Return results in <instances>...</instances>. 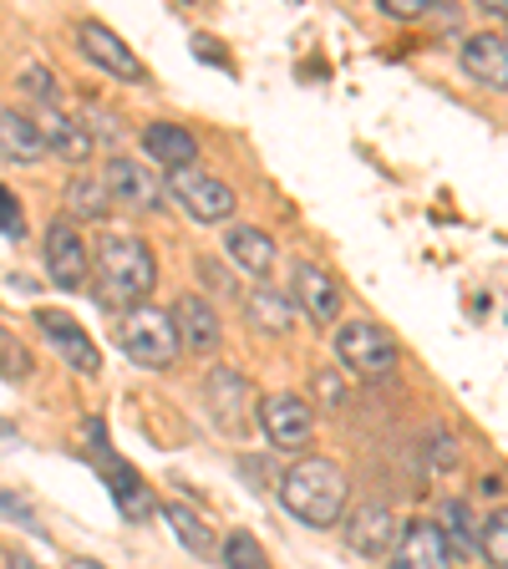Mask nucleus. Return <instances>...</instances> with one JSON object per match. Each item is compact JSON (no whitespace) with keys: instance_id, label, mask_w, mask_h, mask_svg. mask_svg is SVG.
I'll return each mask as SVG.
<instances>
[{"instance_id":"nucleus-8","label":"nucleus","mask_w":508,"mask_h":569,"mask_svg":"<svg viewBox=\"0 0 508 569\" xmlns=\"http://www.w3.org/2000/svg\"><path fill=\"white\" fill-rule=\"evenodd\" d=\"M36 326H41V336L61 351V361H67L71 371H82V377L102 371V351H97V341L82 331L77 316H67V310H36Z\"/></svg>"},{"instance_id":"nucleus-11","label":"nucleus","mask_w":508,"mask_h":569,"mask_svg":"<svg viewBox=\"0 0 508 569\" xmlns=\"http://www.w3.org/2000/svg\"><path fill=\"white\" fill-rule=\"evenodd\" d=\"M97 473L107 478V488H112V503L122 509V519H132V523H142V519H153L158 513V498H153V488L138 478V468L132 462H118L112 452H97Z\"/></svg>"},{"instance_id":"nucleus-33","label":"nucleus","mask_w":508,"mask_h":569,"mask_svg":"<svg viewBox=\"0 0 508 569\" xmlns=\"http://www.w3.org/2000/svg\"><path fill=\"white\" fill-rule=\"evenodd\" d=\"M71 569H102L97 559H71Z\"/></svg>"},{"instance_id":"nucleus-5","label":"nucleus","mask_w":508,"mask_h":569,"mask_svg":"<svg viewBox=\"0 0 508 569\" xmlns=\"http://www.w3.org/2000/svg\"><path fill=\"white\" fill-rule=\"evenodd\" d=\"M168 189H173V199L183 203L189 219H199V224H225L229 213H235V189L219 183L213 173H203V168H178V173H168Z\"/></svg>"},{"instance_id":"nucleus-13","label":"nucleus","mask_w":508,"mask_h":569,"mask_svg":"<svg viewBox=\"0 0 508 569\" xmlns=\"http://www.w3.org/2000/svg\"><path fill=\"white\" fill-rule=\"evenodd\" d=\"M290 300H296L316 326H331V320L341 316V290H336V280L320 270V264H296V290H290Z\"/></svg>"},{"instance_id":"nucleus-3","label":"nucleus","mask_w":508,"mask_h":569,"mask_svg":"<svg viewBox=\"0 0 508 569\" xmlns=\"http://www.w3.org/2000/svg\"><path fill=\"white\" fill-rule=\"evenodd\" d=\"M118 346L132 356V361H142V367H168V361L183 351L173 316L158 306H132L118 326Z\"/></svg>"},{"instance_id":"nucleus-29","label":"nucleus","mask_w":508,"mask_h":569,"mask_svg":"<svg viewBox=\"0 0 508 569\" xmlns=\"http://www.w3.org/2000/svg\"><path fill=\"white\" fill-rule=\"evenodd\" d=\"M0 234L6 239H26V213H21V199H16L6 183H0Z\"/></svg>"},{"instance_id":"nucleus-32","label":"nucleus","mask_w":508,"mask_h":569,"mask_svg":"<svg viewBox=\"0 0 508 569\" xmlns=\"http://www.w3.org/2000/svg\"><path fill=\"white\" fill-rule=\"evenodd\" d=\"M0 509L11 513V519H31V509H26V503H21L16 493H0Z\"/></svg>"},{"instance_id":"nucleus-25","label":"nucleus","mask_w":508,"mask_h":569,"mask_svg":"<svg viewBox=\"0 0 508 569\" xmlns=\"http://www.w3.org/2000/svg\"><path fill=\"white\" fill-rule=\"evenodd\" d=\"M442 539H448V549L452 555H484V549H478V523L468 519V503H458V498H452V503H442Z\"/></svg>"},{"instance_id":"nucleus-18","label":"nucleus","mask_w":508,"mask_h":569,"mask_svg":"<svg viewBox=\"0 0 508 569\" xmlns=\"http://www.w3.org/2000/svg\"><path fill=\"white\" fill-rule=\"evenodd\" d=\"M203 397H209V407H213V417H219L225 432H239V427H245V417L239 412H245V402H249V381L239 377L235 367H213Z\"/></svg>"},{"instance_id":"nucleus-20","label":"nucleus","mask_w":508,"mask_h":569,"mask_svg":"<svg viewBox=\"0 0 508 569\" xmlns=\"http://www.w3.org/2000/svg\"><path fill=\"white\" fill-rule=\"evenodd\" d=\"M397 529L402 523L391 519V509H381V503H371V509H361L351 519V549L356 555H387L391 545H397Z\"/></svg>"},{"instance_id":"nucleus-16","label":"nucleus","mask_w":508,"mask_h":569,"mask_svg":"<svg viewBox=\"0 0 508 569\" xmlns=\"http://www.w3.org/2000/svg\"><path fill=\"white\" fill-rule=\"evenodd\" d=\"M142 148H148V158H153V163H163L168 173L193 168V158H199L193 132L178 128V122H148V128H142Z\"/></svg>"},{"instance_id":"nucleus-30","label":"nucleus","mask_w":508,"mask_h":569,"mask_svg":"<svg viewBox=\"0 0 508 569\" xmlns=\"http://www.w3.org/2000/svg\"><path fill=\"white\" fill-rule=\"evenodd\" d=\"M21 87L31 97H41L47 107H57V77H51L47 67H26V77H21Z\"/></svg>"},{"instance_id":"nucleus-4","label":"nucleus","mask_w":508,"mask_h":569,"mask_svg":"<svg viewBox=\"0 0 508 569\" xmlns=\"http://www.w3.org/2000/svg\"><path fill=\"white\" fill-rule=\"evenodd\" d=\"M336 356H341L351 371H361V377H387L402 351H397V336H391L387 326H377V320H351V326L336 331Z\"/></svg>"},{"instance_id":"nucleus-6","label":"nucleus","mask_w":508,"mask_h":569,"mask_svg":"<svg viewBox=\"0 0 508 569\" xmlns=\"http://www.w3.org/2000/svg\"><path fill=\"white\" fill-rule=\"evenodd\" d=\"M102 183H107V199L112 209H132V213H158L163 209V178L153 168L132 163V158H112L102 168Z\"/></svg>"},{"instance_id":"nucleus-19","label":"nucleus","mask_w":508,"mask_h":569,"mask_svg":"<svg viewBox=\"0 0 508 569\" xmlns=\"http://www.w3.org/2000/svg\"><path fill=\"white\" fill-rule=\"evenodd\" d=\"M0 153L11 158V163H36V158L47 153V138H41L36 118L0 107Z\"/></svg>"},{"instance_id":"nucleus-17","label":"nucleus","mask_w":508,"mask_h":569,"mask_svg":"<svg viewBox=\"0 0 508 569\" xmlns=\"http://www.w3.org/2000/svg\"><path fill=\"white\" fill-rule=\"evenodd\" d=\"M36 128H41V138H47L51 153H61L67 163H87V158H92V132H87V122L67 118V112H57V107H41Z\"/></svg>"},{"instance_id":"nucleus-7","label":"nucleus","mask_w":508,"mask_h":569,"mask_svg":"<svg viewBox=\"0 0 508 569\" xmlns=\"http://www.w3.org/2000/svg\"><path fill=\"white\" fill-rule=\"evenodd\" d=\"M260 427L275 448H306L310 432H316V412L296 391H270L260 402Z\"/></svg>"},{"instance_id":"nucleus-23","label":"nucleus","mask_w":508,"mask_h":569,"mask_svg":"<svg viewBox=\"0 0 508 569\" xmlns=\"http://www.w3.org/2000/svg\"><path fill=\"white\" fill-rule=\"evenodd\" d=\"M245 316L255 320L260 331H270V336H285V331H290V300H285V290H270V284L249 290Z\"/></svg>"},{"instance_id":"nucleus-12","label":"nucleus","mask_w":508,"mask_h":569,"mask_svg":"<svg viewBox=\"0 0 508 569\" xmlns=\"http://www.w3.org/2000/svg\"><path fill=\"white\" fill-rule=\"evenodd\" d=\"M77 41H82V57H92L102 71H112V77H122V82H142V61L138 51L122 41L112 26L102 21H82L77 26Z\"/></svg>"},{"instance_id":"nucleus-34","label":"nucleus","mask_w":508,"mask_h":569,"mask_svg":"<svg viewBox=\"0 0 508 569\" xmlns=\"http://www.w3.org/2000/svg\"><path fill=\"white\" fill-rule=\"evenodd\" d=\"M16 569H36V565H16Z\"/></svg>"},{"instance_id":"nucleus-21","label":"nucleus","mask_w":508,"mask_h":569,"mask_svg":"<svg viewBox=\"0 0 508 569\" xmlns=\"http://www.w3.org/2000/svg\"><path fill=\"white\" fill-rule=\"evenodd\" d=\"M229 260L239 264V270H249V274H270L275 270V239L265 234V229H255V224H235L229 229Z\"/></svg>"},{"instance_id":"nucleus-31","label":"nucleus","mask_w":508,"mask_h":569,"mask_svg":"<svg viewBox=\"0 0 508 569\" xmlns=\"http://www.w3.org/2000/svg\"><path fill=\"white\" fill-rule=\"evenodd\" d=\"M377 6H381L387 16H422L432 0H377Z\"/></svg>"},{"instance_id":"nucleus-28","label":"nucleus","mask_w":508,"mask_h":569,"mask_svg":"<svg viewBox=\"0 0 508 569\" xmlns=\"http://www.w3.org/2000/svg\"><path fill=\"white\" fill-rule=\"evenodd\" d=\"M0 377H6V381H26V377H31V351H26V346L16 341L6 326H0Z\"/></svg>"},{"instance_id":"nucleus-1","label":"nucleus","mask_w":508,"mask_h":569,"mask_svg":"<svg viewBox=\"0 0 508 569\" xmlns=\"http://www.w3.org/2000/svg\"><path fill=\"white\" fill-rule=\"evenodd\" d=\"M346 473L331 458H300L290 473L280 478V503L310 529H331L346 513Z\"/></svg>"},{"instance_id":"nucleus-2","label":"nucleus","mask_w":508,"mask_h":569,"mask_svg":"<svg viewBox=\"0 0 508 569\" xmlns=\"http://www.w3.org/2000/svg\"><path fill=\"white\" fill-rule=\"evenodd\" d=\"M97 280H102L107 300H128V306H142L148 290L158 284V264L153 249L142 244L138 234H107L97 244Z\"/></svg>"},{"instance_id":"nucleus-24","label":"nucleus","mask_w":508,"mask_h":569,"mask_svg":"<svg viewBox=\"0 0 508 569\" xmlns=\"http://www.w3.org/2000/svg\"><path fill=\"white\" fill-rule=\"evenodd\" d=\"M67 209L82 213V219H102V213L112 209L102 173H77V178H71V183H67Z\"/></svg>"},{"instance_id":"nucleus-9","label":"nucleus","mask_w":508,"mask_h":569,"mask_svg":"<svg viewBox=\"0 0 508 569\" xmlns=\"http://www.w3.org/2000/svg\"><path fill=\"white\" fill-rule=\"evenodd\" d=\"M47 274L61 290H82L87 274H92V249H87L82 229L67 224V219L47 229Z\"/></svg>"},{"instance_id":"nucleus-26","label":"nucleus","mask_w":508,"mask_h":569,"mask_svg":"<svg viewBox=\"0 0 508 569\" xmlns=\"http://www.w3.org/2000/svg\"><path fill=\"white\" fill-rule=\"evenodd\" d=\"M478 549H484L488 565L508 569V509H494L484 523H478Z\"/></svg>"},{"instance_id":"nucleus-10","label":"nucleus","mask_w":508,"mask_h":569,"mask_svg":"<svg viewBox=\"0 0 508 569\" xmlns=\"http://www.w3.org/2000/svg\"><path fill=\"white\" fill-rule=\"evenodd\" d=\"M391 569H452V549L432 519H412L397 529L391 545Z\"/></svg>"},{"instance_id":"nucleus-14","label":"nucleus","mask_w":508,"mask_h":569,"mask_svg":"<svg viewBox=\"0 0 508 569\" xmlns=\"http://www.w3.org/2000/svg\"><path fill=\"white\" fill-rule=\"evenodd\" d=\"M168 316H173V326H178V341L189 346V351H219V310L209 306V300L203 296H183L178 300L173 310H168Z\"/></svg>"},{"instance_id":"nucleus-22","label":"nucleus","mask_w":508,"mask_h":569,"mask_svg":"<svg viewBox=\"0 0 508 569\" xmlns=\"http://www.w3.org/2000/svg\"><path fill=\"white\" fill-rule=\"evenodd\" d=\"M163 519H168V529L178 533V545L189 549V555L213 559V549H219V539H213V529H209V523H203L193 509H183V503H168V509H163Z\"/></svg>"},{"instance_id":"nucleus-27","label":"nucleus","mask_w":508,"mask_h":569,"mask_svg":"<svg viewBox=\"0 0 508 569\" xmlns=\"http://www.w3.org/2000/svg\"><path fill=\"white\" fill-rule=\"evenodd\" d=\"M225 565L229 569H270V559H265V549H260V539L255 533H229L225 539Z\"/></svg>"},{"instance_id":"nucleus-15","label":"nucleus","mask_w":508,"mask_h":569,"mask_svg":"<svg viewBox=\"0 0 508 569\" xmlns=\"http://www.w3.org/2000/svg\"><path fill=\"white\" fill-rule=\"evenodd\" d=\"M462 71L474 77L478 87H494V92H504L508 87V41L504 36H468L462 41Z\"/></svg>"}]
</instances>
